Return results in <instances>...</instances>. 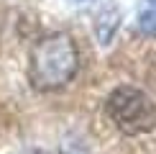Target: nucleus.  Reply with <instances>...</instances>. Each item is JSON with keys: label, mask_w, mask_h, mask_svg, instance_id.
Here are the masks:
<instances>
[{"label": "nucleus", "mask_w": 156, "mask_h": 154, "mask_svg": "<svg viewBox=\"0 0 156 154\" xmlns=\"http://www.w3.org/2000/svg\"><path fill=\"white\" fill-rule=\"evenodd\" d=\"M80 69V51L72 36L51 34L34 46L28 64V77L36 90H56L72 82Z\"/></svg>", "instance_id": "1"}, {"label": "nucleus", "mask_w": 156, "mask_h": 154, "mask_svg": "<svg viewBox=\"0 0 156 154\" xmlns=\"http://www.w3.org/2000/svg\"><path fill=\"white\" fill-rule=\"evenodd\" d=\"M28 154H41V152H28Z\"/></svg>", "instance_id": "7"}, {"label": "nucleus", "mask_w": 156, "mask_h": 154, "mask_svg": "<svg viewBox=\"0 0 156 154\" xmlns=\"http://www.w3.org/2000/svg\"><path fill=\"white\" fill-rule=\"evenodd\" d=\"M138 26L146 36H156V10H144L138 16Z\"/></svg>", "instance_id": "4"}, {"label": "nucleus", "mask_w": 156, "mask_h": 154, "mask_svg": "<svg viewBox=\"0 0 156 154\" xmlns=\"http://www.w3.org/2000/svg\"><path fill=\"white\" fill-rule=\"evenodd\" d=\"M148 3H151V5H156V0H148Z\"/></svg>", "instance_id": "6"}, {"label": "nucleus", "mask_w": 156, "mask_h": 154, "mask_svg": "<svg viewBox=\"0 0 156 154\" xmlns=\"http://www.w3.org/2000/svg\"><path fill=\"white\" fill-rule=\"evenodd\" d=\"M105 113L110 123L126 136H141L156 126V103L133 85L115 87L105 100Z\"/></svg>", "instance_id": "2"}, {"label": "nucleus", "mask_w": 156, "mask_h": 154, "mask_svg": "<svg viewBox=\"0 0 156 154\" xmlns=\"http://www.w3.org/2000/svg\"><path fill=\"white\" fill-rule=\"evenodd\" d=\"M118 23H120V10L115 8V5H108V8L97 16V23H95L97 38H100L102 44H108L110 38H113L115 28H118Z\"/></svg>", "instance_id": "3"}, {"label": "nucleus", "mask_w": 156, "mask_h": 154, "mask_svg": "<svg viewBox=\"0 0 156 154\" xmlns=\"http://www.w3.org/2000/svg\"><path fill=\"white\" fill-rule=\"evenodd\" d=\"M72 3H87V0H72Z\"/></svg>", "instance_id": "5"}]
</instances>
